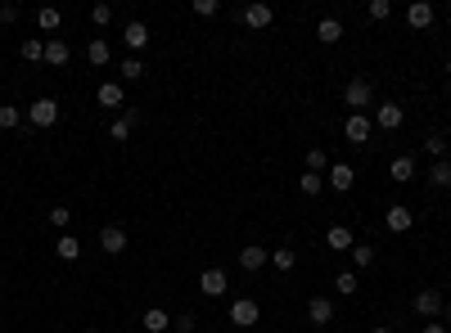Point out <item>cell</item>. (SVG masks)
I'll return each mask as SVG.
<instances>
[{"label": "cell", "instance_id": "cell-1", "mask_svg": "<svg viewBox=\"0 0 451 333\" xmlns=\"http://www.w3.org/2000/svg\"><path fill=\"white\" fill-rule=\"evenodd\" d=\"M370 100H375V86L365 81V77H352V81L343 86V104L352 108V113H365V108H370Z\"/></svg>", "mask_w": 451, "mask_h": 333}, {"label": "cell", "instance_id": "cell-2", "mask_svg": "<svg viewBox=\"0 0 451 333\" xmlns=\"http://www.w3.org/2000/svg\"><path fill=\"white\" fill-rule=\"evenodd\" d=\"M258 320H262V306L253 298H235V302H230V325H235V329H253Z\"/></svg>", "mask_w": 451, "mask_h": 333}, {"label": "cell", "instance_id": "cell-3", "mask_svg": "<svg viewBox=\"0 0 451 333\" xmlns=\"http://www.w3.org/2000/svg\"><path fill=\"white\" fill-rule=\"evenodd\" d=\"M28 122L36 131H50L55 122H59V104L50 100V95H45V100H36V104H28Z\"/></svg>", "mask_w": 451, "mask_h": 333}, {"label": "cell", "instance_id": "cell-4", "mask_svg": "<svg viewBox=\"0 0 451 333\" xmlns=\"http://www.w3.org/2000/svg\"><path fill=\"white\" fill-rule=\"evenodd\" d=\"M226 288H230V284H226V270L208 266V270L199 275V293H203V298H226Z\"/></svg>", "mask_w": 451, "mask_h": 333}, {"label": "cell", "instance_id": "cell-5", "mask_svg": "<svg viewBox=\"0 0 451 333\" xmlns=\"http://www.w3.org/2000/svg\"><path fill=\"white\" fill-rule=\"evenodd\" d=\"M239 18L249 23L253 32H266V28L275 23V9H271V5H249V9H239Z\"/></svg>", "mask_w": 451, "mask_h": 333}, {"label": "cell", "instance_id": "cell-6", "mask_svg": "<svg viewBox=\"0 0 451 333\" xmlns=\"http://www.w3.org/2000/svg\"><path fill=\"white\" fill-rule=\"evenodd\" d=\"M416 311H420V315H429V320H433V315H443V311H447L443 293H438V288H420V293H416Z\"/></svg>", "mask_w": 451, "mask_h": 333}, {"label": "cell", "instance_id": "cell-7", "mask_svg": "<svg viewBox=\"0 0 451 333\" xmlns=\"http://www.w3.org/2000/svg\"><path fill=\"white\" fill-rule=\"evenodd\" d=\"M136 122H140V108H127L122 117H113V127H108V135H113L118 144H127V140H131V131H136Z\"/></svg>", "mask_w": 451, "mask_h": 333}, {"label": "cell", "instance_id": "cell-8", "mask_svg": "<svg viewBox=\"0 0 451 333\" xmlns=\"http://www.w3.org/2000/svg\"><path fill=\"white\" fill-rule=\"evenodd\" d=\"M384 226L393 230V234H406L411 226H416V216H411V207H401V203H393V207H388V212H384Z\"/></svg>", "mask_w": 451, "mask_h": 333}, {"label": "cell", "instance_id": "cell-9", "mask_svg": "<svg viewBox=\"0 0 451 333\" xmlns=\"http://www.w3.org/2000/svg\"><path fill=\"white\" fill-rule=\"evenodd\" d=\"M68 59H72V50H68L64 36H45V64H50V68H64Z\"/></svg>", "mask_w": 451, "mask_h": 333}, {"label": "cell", "instance_id": "cell-10", "mask_svg": "<svg viewBox=\"0 0 451 333\" xmlns=\"http://www.w3.org/2000/svg\"><path fill=\"white\" fill-rule=\"evenodd\" d=\"M343 135H348L352 144H365V140H370V117H365V113H352V117L343 122Z\"/></svg>", "mask_w": 451, "mask_h": 333}, {"label": "cell", "instance_id": "cell-11", "mask_svg": "<svg viewBox=\"0 0 451 333\" xmlns=\"http://www.w3.org/2000/svg\"><path fill=\"white\" fill-rule=\"evenodd\" d=\"M100 248L113 252V257L127 252V230H122V226H104V230H100Z\"/></svg>", "mask_w": 451, "mask_h": 333}, {"label": "cell", "instance_id": "cell-12", "mask_svg": "<svg viewBox=\"0 0 451 333\" xmlns=\"http://www.w3.org/2000/svg\"><path fill=\"white\" fill-rule=\"evenodd\" d=\"M95 100H100L104 108H122L127 104V90H122V81H104L100 90H95Z\"/></svg>", "mask_w": 451, "mask_h": 333}, {"label": "cell", "instance_id": "cell-13", "mask_svg": "<svg viewBox=\"0 0 451 333\" xmlns=\"http://www.w3.org/2000/svg\"><path fill=\"white\" fill-rule=\"evenodd\" d=\"M122 41H127L131 50H144V45H149V28H144L140 18H131L127 28H122Z\"/></svg>", "mask_w": 451, "mask_h": 333}, {"label": "cell", "instance_id": "cell-14", "mask_svg": "<svg viewBox=\"0 0 451 333\" xmlns=\"http://www.w3.org/2000/svg\"><path fill=\"white\" fill-rule=\"evenodd\" d=\"M325 180H330V185H334L338 194H348L352 185H357V171H352L348 163H334V167H330V176H325Z\"/></svg>", "mask_w": 451, "mask_h": 333}, {"label": "cell", "instance_id": "cell-15", "mask_svg": "<svg viewBox=\"0 0 451 333\" xmlns=\"http://www.w3.org/2000/svg\"><path fill=\"white\" fill-rule=\"evenodd\" d=\"M266 262H271V252H266V248H258V243L239 248V266H244V270H262Z\"/></svg>", "mask_w": 451, "mask_h": 333}, {"label": "cell", "instance_id": "cell-16", "mask_svg": "<svg viewBox=\"0 0 451 333\" xmlns=\"http://www.w3.org/2000/svg\"><path fill=\"white\" fill-rule=\"evenodd\" d=\"M140 325H144V333H167V329H172V315L158 311V306H149V311L140 315Z\"/></svg>", "mask_w": 451, "mask_h": 333}, {"label": "cell", "instance_id": "cell-17", "mask_svg": "<svg viewBox=\"0 0 451 333\" xmlns=\"http://www.w3.org/2000/svg\"><path fill=\"white\" fill-rule=\"evenodd\" d=\"M401 117H406V113H401V104H379V108H375V122H379L384 131H397Z\"/></svg>", "mask_w": 451, "mask_h": 333}, {"label": "cell", "instance_id": "cell-18", "mask_svg": "<svg viewBox=\"0 0 451 333\" xmlns=\"http://www.w3.org/2000/svg\"><path fill=\"white\" fill-rule=\"evenodd\" d=\"M325 243H330L334 252H352V243H357V239H352L348 226H330V230H325Z\"/></svg>", "mask_w": 451, "mask_h": 333}, {"label": "cell", "instance_id": "cell-19", "mask_svg": "<svg viewBox=\"0 0 451 333\" xmlns=\"http://www.w3.org/2000/svg\"><path fill=\"white\" fill-rule=\"evenodd\" d=\"M316 41L338 45V41H343V23H338V18H321V23H316Z\"/></svg>", "mask_w": 451, "mask_h": 333}, {"label": "cell", "instance_id": "cell-20", "mask_svg": "<svg viewBox=\"0 0 451 333\" xmlns=\"http://www.w3.org/2000/svg\"><path fill=\"white\" fill-rule=\"evenodd\" d=\"M406 23H411V28H429V23H433V5H429V0L406 5Z\"/></svg>", "mask_w": 451, "mask_h": 333}, {"label": "cell", "instance_id": "cell-21", "mask_svg": "<svg viewBox=\"0 0 451 333\" xmlns=\"http://www.w3.org/2000/svg\"><path fill=\"white\" fill-rule=\"evenodd\" d=\"M307 315H312V325H330V320H334V302L330 298H312Z\"/></svg>", "mask_w": 451, "mask_h": 333}, {"label": "cell", "instance_id": "cell-22", "mask_svg": "<svg viewBox=\"0 0 451 333\" xmlns=\"http://www.w3.org/2000/svg\"><path fill=\"white\" fill-rule=\"evenodd\" d=\"M86 59H91V64H95V68H104V64H108V59H113V50H108V41H104V36H95V41L86 45Z\"/></svg>", "mask_w": 451, "mask_h": 333}, {"label": "cell", "instance_id": "cell-23", "mask_svg": "<svg viewBox=\"0 0 451 333\" xmlns=\"http://www.w3.org/2000/svg\"><path fill=\"white\" fill-rule=\"evenodd\" d=\"M55 257H59V262H77V257H81V243L72 239V234H64V239L55 243Z\"/></svg>", "mask_w": 451, "mask_h": 333}, {"label": "cell", "instance_id": "cell-24", "mask_svg": "<svg viewBox=\"0 0 451 333\" xmlns=\"http://www.w3.org/2000/svg\"><path fill=\"white\" fill-rule=\"evenodd\" d=\"M36 23H41V32H59V23H64V14H59L55 5H41V9H36Z\"/></svg>", "mask_w": 451, "mask_h": 333}, {"label": "cell", "instance_id": "cell-25", "mask_svg": "<svg viewBox=\"0 0 451 333\" xmlns=\"http://www.w3.org/2000/svg\"><path fill=\"white\" fill-rule=\"evenodd\" d=\"M23 108H14V104H0V131H14V127H23Z\"/></svg>", "mask_w": 451, "mask_h": 333}, {"label": "cell", "instance_id": "cell-26", "mask_svg": "<svg viewBox=\"0 0 451 333\" xmlns=\"http://www.w3.org/2000/svg\"><path fill=\"white\" fill-rule=\"evenodd\" d=\"M388 171H393V180H411V176H416V158L401 153V158H393V167H388Z\"/></svg>", "mask_w": 451, "mask_h": 333}, {"label": "cell", "instance_id": "cell-27", "mask_svg": "<svg viewBox=\"0 0 451 333\" xmlns=\"http://www.w3.org/2000/svg\"><path fill=\"white\" fill-rule=\"evenodd\" d=\"M429 185H438V189H451V163H447V158L429 167Z\"/></svg>", "mask_w": 451, "mask_h": 333}, {"label": "cell", "instance_id": "cell-28", "mask_svg": "<svg viewBox=\"0 0 451 333\" xmlns=\"http://www.w3.org/2000/svg\"><path fill=\"white\" fill-rule=\"evenodd\" d=\"M298 189L307 194V199H316V194L325 189V176H316V171H302V176H298Z\"/></svg>", "mask_w": 451, "mask_h": 333}, {"label": "cell", "instance_id": "cell-29", "mask_svg": "<svg viewBox=\"0 0 451 333\" xmlns=\"http://www.w3.org/2000/svg\"><path fill=\"white\" fill-rule=\"evenodd\" d=\"M18 54L28 59V64H41V59H45V41H36V36H32V41L18 45Z\"/></svg>", "mask_w": 451, "mask_h": 333}, {"label": "cell", "instance_id": "cell-30", "mask_svg": "<svg viewBox=\"0 0 451 333\" xmlns=\"http://www.w3.org/2000/svg\"><path fill=\"white\" fill-rule=\"evenodd\" d=\"M271 266H275V270H294V266H298V252H294V248H275V252H271Z\"/></svg>", "mask_w": 451, "mask_h": 333}, {"label": "cell", "instance_id": "cell-31", "mask_svg": "<svg viewBox=\"0 0 451 333\" xmlns=\"http://www.w3.org/2000/svg\"><path fill=\"white\" fill-rule=\"evenodd\" d=\"M118 72H122V81H140L144 77V64H140V59H122Z\"/></svg>", "mask_w": 451, "mask_h": 333}, {"label": "cell", "instance_id": "cell-32", "mask_svg": "<svg viewBox=\"0 0 451 333\" xmlns=\"http://www.w3.org/2000/svg\"><path fill=\"white\" fill-rule=\"evenodd\" d=\"M352 262H357V270L375 266V248H370V243H352Z\"/></svg>", "mask_w": 451, "mask_h": 333}, {"label": "cell", "instance_id": "cell-33", "mask_svg": "<svg viewBox=\"0 0 451 333\" xmlns=\"http://www.w3.org/2000/svg\"><path fill=\"white\" fill-rule=\"evenodd\" d=\"M424 153H433V163H443V158H447V140H443V135H429V140H424Z\"/></svg>", "mask_w": 451, "mask_h": 333}, {"label": "cell", "instance_id": "cell-34", "mask_svg": "<svg viewBox=\"0 0 451 333\" xmlns=\"http://www.w3.org/2000/svg\"><path fill=\"white\" fill-rule=\"evenodd\" d=\"M45 221H50L55 230H68V226H72V212H68L64 203H59V207H50V216H45Z\"/></svg>", "mask_w": 451, "mask_h": 333}, {"label": "cell", "instance_id": "cell-35", "mask_svg": "<svg viewBox=\"0 0 451 333\" xmlns=\"http://www.w3.org/2000/svg\"><path fill=\"white\" fill-rule=\"evenodd\" d=\"M325 167H330V153H325V149H307V171H316V176H321Z\"/></svg>", "mask_w": 451, "mask_h": 333}, {"label": "cell", "instance_id": "cell-36", "mask_svg": "<svg viewBox=\"0 0 451 333\" xmlns=\"http://www.w3.org/2000/svg\"><path fill=\"white\" fill-rule=\"evenodd\" d=\"M334 293H343V298H352V293H357V275H352V270H343V275L334 279Z\"/></svg>", "mask_w": 451, "mask_h": 333}, {"label": "cell", "instance_id": "cell-37", "mask_svg": "<svg viewBox=\"0 0 451 333\" xmlns=\"http://www.w3.org/2000/svg\"><path fill=\"white\" fill-rule=\"evenodd\" d=\"M388 14H393V5H388V0H370V18H375V23H384Z\"/></svg>", "mask_w": 451, "mask_h": 333}, {"label": "cell", "instance_id": "cell-38", "mask_svg": "<svg viewBox=\"0 0 451 333\" xmlns=\"http://www.w3.org/2000/svg\"><path fill=\"white\" fill-rule=\"evenodd\" d=\"M108 18H113V5H95V9H91V23H95V28H104Z\"/></svg>", "mask_w": 451, "mask_h": 333}, {"label": "cell", "instance_id": "cell-39", "mask_svg": "<svg viewBox=\"0 0 451 333\" xmlns=\"http://www.w3.org/2000/svg\"><path fill=\"white\" fill-rule=\"evenodd\" d=\"M217 9H222V5H217V0H194V14H199V18H212Z\"/></svg>", "mask_w": 451, "mask_h": 333}, {"label": "cell", "instance_id": "cell-40", "mask_svg": "<svg viewBox=\"0 0 451 333\" xmlns=\"http://www.w3.org/2000/svg\"><path fill=\"white\" fill-rule=\"evenodd\" d=\"M18 18H23L18 5H0V23H18Z\"/></svg>", "mask_w": 451, "mask_h": 333}, {"label": "cell", "instance_id": "cell-41", "mask_svg": "<svg viewBox=\"0 0 451 333\" xmlns=\"http://www.w3.org/2000/svg\"><path fill=\"white\" fill-rule=\"evenodd\" d=\"M172 329H176V333H194V315H176Z\"/></svg>", "mask_w": 451, "mask_h": 333}, {"label": "cell", "instance_id": "cell-42", "mask_svg": "<svg viewBox=\"0 0 451 333\" xmlns=\"http://www.w3.org/2000/svg\"><path fill=\"white\" fill-rule=\"evenodd\" d=\"M420 333H447V325H443V320H438V325H424Z\"/></svg>", "mask_w": 451, "mask_h": 333}, {"label": "cell", "instance_id": "cell-43", "mask_svg": "<svg viewBox=\"0 0 451 333\" xmlns=\"http://www.w3.org/2000/svg\"><path fill=\"white\" fill-rule=\"evenodd\" d=\"M370 333H393V329H388V325H375V329H370Z\"/></svg>", "mask_w": 451, "mask_h": 333}, {"label": "cell", "instance_id": "cell-44", "mask_svg": "<svg viewBox=\"0 0 451 333\" xmlns=\"http://www.w3.org/2000/svg\"><path fill=\"white\" fill-rule=\"evenodd\" d=\"M447 77H451V54H447Z\"/></svg>", "mask_w": 451, "mask_h": 333}, {"label": "cell", "instance_id": "cell-45", "mask_svg": "<svg viewBox=\"0 0 451 333\" xmlns=\"http://www.w3.org/2000/svg\"><path fill=\"white\" fill-rule=\"evenodd\" d=\"M81 333H100V329H81Z\"/></svg>", "mask_w": 451, "mask_h": 333}]
</instances>
